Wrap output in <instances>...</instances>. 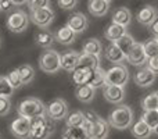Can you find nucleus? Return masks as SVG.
<instances>
[{
  "mask_svg": "<svg viewBox=\"0 0 158 139\" xmlns=\"http://www.w3.org/2000/svg\"><path fill=\"white\" fill-rule=\"evenodd\" d=\"M54 132V123L47 114L39 115L31 120V138L29 139H49Z\"/></svg>",
  "mask_w": 158,
  "mask_h": 139,
  "instance_id": "obj_1",
  "label": "nucleus"
},
{
  "mask_svg": "<svg viewBox=\"0 0 158 139\" xmlns=\"http://www.w3.org/2000/svg\"><path fill=\"white\" fill-rule=\"evenodd\" d=\"M133 113L128 106H118L110 113L108 123L111 127L117 129H126L132 125Z\"/></svg>",
  "mask_w": 158,
  "mask_h": 139,
  "instance_id": "obj_2",
  "label": "nucleus"
},
{
  "mask_svg": "<svg viewBox=\"0 0 158 139\" xmlns=\"http://www.w3.org/2000/svg\"><path fill=\"white\" fill-rule=\"evenodd\" d=\"M17 111L21 117H27L29 120L39 115L46 114V106L43 104V102L39 100L36 98H28L25 100H22L17 107Z\"/></svg>",
  "mask_w": 158,
  "mask_h": 139,
  "instance_id": "obj_3",
  "label": "nucleus"
},
{
  "mask_svg": "<svg viewBox=\"0 0 158 139\" xmlns=\"http://www.w3.org/2000/svg\"><path fill=\"white\" fill-rule=\"evenodd\" d=\"M39 67L46 74H56L61 68V56L56 50H44L39 57Z\"/></svg>",
  "mask_w": 158,
  "mask_h": 139,
  "instance_id": "obj_4",
  "label": "nucleus"
},
{
  "mask_svg": "<svg viewBox=\"0 0 158 139\" xmlns=\"http://www.w3.org/2000/svg\"><path fill=\"white\" fill-rule=\"evenodd\" d=\"M129 79V72L123 64H115L106 71V85H118L123 86Z\"/></svg>",
  "mask_w": 158,
  "mask_h": 139,
  "instance_id": "obj_5",
  "label": "nucleus"
},
{
  "mask_svg": "<svg viewBox=\"0 0 158 139\" xmlns=\"http://www.w3.org/2000/svg\"><path fill=\"white\" fill-rule=\"evenodd\" d=\"M29 24V15H27V13L22 10H17L8 15L7 18V28L14 33H21L28 28Z\"/></svg>",
  "mask_w": 158,
  "mask_h": 139,
  "instance_id": "obj_6",
  "label": "nucleus"
},
{
  "mask_svg": "<svg viewBox=\"0 0 158 139\" xmlns=\"http://www.w3.org/2000/svg\"><path fill=\"white\" fill-rule=\"evenodd\" d=\"M46 114L53 121L56 120H63L68 115V104L64 99H54L46 106Z\"/></svg>",
  "mask_w": 158,
  "mask_h": 139,
  "instance_id": "obj_7",
  "label": "nucleus"
},
{
  "mask_svg": "<svg viewBox=\"0 0 158 139\" xmlns=\"http://www.w3.org/2000/svg\"><path fill=\"white\" fill-rule=\"evenodd\" d=\"M10 131L17 139H29L31 138V120L27 117H21L11 123Z\"/></svg>",
  "mask_w": 158,
  "mask_h": 139,
  "instance_id": "obj_8",
  "label": "nucleus"
},
{
  "mask_svg": "<svg viewBox=\"0 0 158 139\" xmlns=\"http://www.w3.org/2000/svg\"><path fill=\"white\" fill-rule=\"evenodd\" d=\"M29 18L35 25H38V27H40V28H46V27H49L53 22V20H54V11L50 7L33 10V11H31Z\"/></svg>",
  "mask_w": 158,
  "mask_h": 139,
  "instance_id": "obj_9",
  "label": "nucleus"
},
{
  "mask_svg": "<svg viewBox=\"0 0 158 139\" xmlns=\"http://www.w3.org/2000/svg\"><path fill=\"white\" fill-rule=\"evenodd\" d=\"M126 60L129 61L133 66H143V64L147 61V56H146L144 47H143V43H135L133 47L131 49V52L126 56Z\"/></svg>",
  "mask_w": 158,
  "mask_h": 139,
  "instance_id": "obj_10",
  "label": "nucleus"
},
{
  "mask_svg": "<svg viewBox=\"0 0 158 139\" xmlns=\"http://www.w3.org/2000/svg\"><path fill=\"white\" fill-rule=\"evenodd\" d=\"M103 95L110 103H121L125 98V89L123 86H118V85H106Z\"/></svg>",
  "mask_w": 158,
  "mask_h": 139,
  "instance_id": "obj_11",
  "label": "nucleus"
},
{
  "mask_svg": "<svg viewBox=\"0 0 158 139\" xmlns=\"http://www.w3.org/2000/svg\"><path fill=\"white\" fill-rule=\"evenodd\" d=\"M136 18L140 24L143 25H151L158 18V11L154 6H144L140 8L136 14Z\"/></svg>",
  "mask_w": 158,
  "mask_h": 139,
  "instance_id": "obj_12",
  "label": "nucleus"
},
{
  "mask_svg": "<svg viewBox=\"0 0 158 139\" xmlns=\"http://www.w3.org/2000/svg\"><path fill=\"white\" fill-rule=\"evenodd\" d=\"M133 79H135V82H136L139 86L147 88V86H150L154 81H156V74H154L150 68H147V67H143V68L136 71Z\"/></svg>",
  "mask_w": 158,
  "mask_h": 139,
  "instance_id": "obj_13",
  "label": "nucleus"
},
{
  "mask_svg": "<svg viewBox=\"0 0 158 139\" xmlns=\"http://www.w3.org/2000/svg\"><path fill=\"white\" fill-rule=\"evenodd\" d=\"M67 25H68L75 33H82L87 28L89 22H87V18L83 13H74L68 18Z\"/></svg>",
  "mask_w": 158,
  "mask_h": 139,
  "instance_id": "obj_14",
  "label": "nucleus"
},
{
  "mask_svg": "<svg viewBox=\"0 0 158 139\" xmlns=\"http://www.w3.org/2000/svg\"><path fill=\"white\" fill-rule=\"evenodd\" d=\"M79 53L72 50V52H67L61 56V68L72 72L74 70L78 68V63H79Z\"/></svg>",
  "mask_w": 158,
  "mask_h": 139,
  "instance_id": "obj_15",
  "label": "nucleus"
},
{
  "mask_svg": "<svg viewBox=\"0 0 158 139\" xmlns=\"http://www.w3.org/2000/svg\"><path fill=\"white\" fill-rule=\"evenodd\" d=\"M108 123L106 120H103L101 117H98L97 120L93 123L92 128V135L90 139H106L108 137Z\"/></svg>",
  "mask_w": 158,
  "mask_h": 139,
  "instance_id": "obj_16",
  "label": "nucleus"
},
{
  "mask_svg": "<svg viewBox=\"0 0 158 139\" xmlns=\"http://www.w3.org/2000/svg\"><path fill=\"white\" fill-rule=\"evenodd\" d=\"M108 7L110 3L106 0H89L87 4V10L94 17H103L108 13Z\"/></svg>",
  "mask_w": 158,
  "mask_h": 139,
  "instance_id": "obj_17",
  "label": "nucleus"
},
{
  "mask_svg": "<svg viewBox=\"0 0 158 139\" xmlns=\"http://www.w3.org/2000/svg\"><path fill=\"white\" fill-rule=\"evenodd\" d=\"M100 67V59L98 56H93V54H87V53H82L79 56V63H78V68H85V70H96Z\"/></svg>",
  "mask_w": 158,
  "mask_h": 139,
  "instance_id": "obj_18",
  "label": "nucleus"
},
{
  "mask_svg": "<svg viewBox=\"0 0 158 139\" xmlns=\"http://www.w3.org/2000/svg\"><path fill=\"white\" fill-rule=\"evenodd\" d=\"M75 36H77V33H75L74 31L68 27V25H64L63 28H60V29L56 32L54 38H56V41H57L58 43L65 45V46H67V45L74 43Z\"/></svg>",
  "mask_w": 158,
  "mask_h": 139,
  "instance_id": "obj_19",
  "label": "nucleus"
},
{
  "mask_svg": "<svg viewBox=\"0 0 158 139\" xmlns=\"http://www.w3.org/2000/svg\"><path fill=\"white\" fill-rule=\"evenodd\" d=\"M126 33V27H122V25L119 24H114L112 22L111 25H108V27L106 28V32H104V36H106L107 41L110 42H117L118 39L121 38V36H123Z\"/></svg>",
  "mask_w": 158,
  "mask_h": 139,
  "instance_id": "obj_20",
  "label": "nucleus"
},
{
  "mask_svg": "<svg viewBox=\"0 0 158 139\" xmlns=\"http://www.w3.org/2000/svg\"><path fill=\"white\" fill-rule=\"evenodd\" d=\"M75 96L79 102L82 103H90L94 99V88H92L90 85H79L75 89Z\"/></svg>",
  "mask_w": 158,
  "mask_h": 139,
  "instance_id": "obj_21",
  "label": "nucleus"
},
{
  "mask_svg": "<svg viewBox=\"0 0 158 139\" xmlns=\"http://www.w3.org/2000/svg\"><path fill=\"white\" fill-rule=\"evenodd\" d=\"M132 21V14L126 7H119L114 11L112 14V22L114 24H119L122 27H128Z\"/></svg>",
  "mask_w": 158,
  "mask_h": 139,
  "instance_id": "obj_22",
  "label": "nucleus"
},
{
  "mask_svg": "<svg viewBox=\"0 0 158 139\" xmlns=\"http://www.w3.org/2000/svg\"><path fill=\"white\" fill-rule=\"evenodd\" d=\"M106 59L110 61V63L114 64H121V61H123L126 59V56L123 54L119 50V47L115 43H111L110 46L106 47Z\"/></svg>",
  "mask_w": 158,
  "mask_h": 139,
  "instance_id": "obj_23",
  "label": "nucleus"
},
{
  "mask_svg": "<svg viewBox=\"0 0 158 139\" xmlns=\"http://www.w3.org/2000/svg\"><path fill=\"white\" fill-rule=\"evenodd\" d=\"M151 132H153V129H151L150 127H148L147 124L142 120V118H140L139 121H136V123L132 125V134H133V137H136L137 139L150 138Z\"/></svg>",
  "mask_w": 158,
  "mask_h": 139,
  "instance_id": "obj_24",
  "label": "nucleus"
},
{
  "mask_svg": "<svg viewBox=\"0 0 158 139\" xmlns=\"http://www.w3.org/2000/svg\"><path fill=\"white\" fill-rule=\"evenodd\" d=\"M56 41L54 35H53L50 31L47 29H40L36 32L35 35V42L38 46L40 47H44V49H47V47H50L53 45V42Z\"/></svg>",
  "mask_w": 158,
  "mask_h": 139,
  "instance_id": "obj_25",
  "label": "nucleus"
},
{
  "mask_svg": "<svg viewBox=\"0 0 158 139\" xmlns=\"http://www.w3.org/2000/svg\"><path fill=\"white\" fill-rule=\"evenodd\" d=\"M106 71L103 68H96L92 71V75H90V79H89V84L92 88L97 89V88H104L106 86Z\"/></svg>",
  "mask_w": 158,
  "mask_h": 139,
  "instance_id": "obj_26",
  "label": "nucleus"
},
{
  "mask_svg": "<svg viewBox=\"0 0 158 139\" xmlns=\"http://www.w3.org/2000/svg\"><path fill=\"white\" fill-rule=\"evenodd\" d=\"M17 70L19 72V78L22 81V85H28L33 81V78H35V70H33V67L31 64H22Z\"/></svg>",
  "mask_w": 158,
  "mask_h": 139,
  "instance_id": "obj_27",
  "label": "nucleus"
},
{
  "mask_svg": "<svg viewBox=\"0 0 158 139\" xmlns=\"http://www.w3.org/2000/svg\"><path fill=\"white\" fill-rule=\"evenodd\" d=\"M90 75H92V71L90 70L77 68L72 71V81L77 84V86H79V85H86V84H89Z\"/></svg>",
  "mask_w": 158,
  "mask_h": 139,
  "instance_id": "obj_28",
  "label": "nucleus"
},
{
  "mask_svg": "<svg viewBox=\"0 0 158 139\" xmlns=\"http://www.w3.org/2000/svg\"><path fill=\"white\" fill-rule=\"evenodd\" d=\"M114 43L117 45L118 47H119V50L123 53V54L128 56V53L131 52V49L133 47V45L136 43V42H135V39L132 38L129 33H125V35L121 36V38L118 39L117 42H114Z\"/></svg>",
  "mask_w": 158,
  "mask_h": 139,
  "instance_id": "obj_29",
  "label": "nucleus"
},
{
  "mask_svg": "<svg viewBox=\"0 0 158 139\" xmlns=\"http://www.w3.org/2000/svg\"><path fill=\"white\" fill-rule=\"evenodd\" d=\"M101 50H103V46H101L100 41L92 38L89 41H86L83 43V53H87V54H93V56H100Z\"/></svg>",
  "mask_w": 158,
  "mask_h": 139,
  "instance_id": "obj_30",
  "label": "nucleus"
},
{
  "mask_svg": "<svg viewBox=\"0 0 158 139\" xmlns=\"http://www.w3.org/2000/svg\"><path fill=\"white\" fill-rule=\"evenodd\" d=\"M63 139H87V135L82 127H67L63 132Z\"/></svg>",
  "mask_w": 158,
  "mask_h": 139,
  "instance_id": "obj_31",
  "label": "nucleus"
},
{
  "mask_svg": "<svg viewBox=\"0 0 158 139\" xmlns=\"http://www.w3.org/2000/svg\"><path fill=\"white\" fill-rule=\"evenodd\" d=\"M142 107L144 111H148V110H158V93L153 92L146 96L142 102Z\"/></svg>",
  "mask_w": 158,
  "mask_h": 139,
  "instance_id": "obj_32",
  "label": "nucleus"
},
{
  "mask_svg": "<svg viewBox=\"0 0 158 139\" xmlns=\"http://www.w3.org/2000/svg\"><path fill=\"white\" fill-rule=\"evenodd\" d=\"M143 47H144V52L147 59H151L154 56H158V39L153 38V39H148L143 43Z\"/></svg>",
  "mask_w": 158,
  "mask_h": 139,
  "instance_id": "obj_33",
  "label": "nucleus"
},
{
  "mask_svg": "<svg viewBox=\"0 0 158 139\" xmlns=\"http://www.w3.org/2000/svg\"><path fill=\"white\" fill-rule=\"evenodd\" d=\"M83 121V111H74L69 115H67V127H82Z\"/></svg>",
  "mask_w": 158,
  "mask_h": 139,
  "instance_id": "obj_34",
  "label": "nucleus"
},
{
  "mask_svg": "<svg viewBox=\"0 0 158 139\" xmlns=\"http://www.w3.org/2000/svg\"><path fill=\"white\" fill-rule=\"evenodd\" d=\"M14 88L10 85L7 78L0 75V98H11L14 93Z\"/></svg>",
  "mask_w": 158,
  "mask_h": 139,
  "instance_id": "obj_35",
  "label": "nucleus"
},
{
  "mask_svg": "<svg viewBox=\"0 0 158 139\" xmlns=\"http://www.w3.org/2000/svg\"><path fill=\"white\" fill-rule=\"evenodd\" d=\"M142 120L144 121L151 129H154L158 124V110H148V111H144Z\"/></svg>",
  "mask_w": 158,
  "mask_h": 139,
  "instance_id": "obj_36",
  "label": "nucleus"
},
{
  "mask_svg": "<svg viewBox=\"0 0 158 139\" xmlns=\"http://www.w3.org/2000/svg\"><path fill=\"white\" fill-rule=\"evenodd\" d=\"M6 78H7V81L10 82V85L14 88V89H18V88L22 86V81H21V78H19V72L17 68L11 70L10 72L6 75Z\"/></svg>",
  "mask_w": 158,
  "mask_h": 139,
  "instance_id": "obj_37",
  "label": "nucleus"
},
{
  "mask_svg": "<svg viewBox=\"0 0 158 139\" xmlns=\"http://www.w3.org/2000/svg\"><path fill=\"white\" fill-rule=\"evenodd\" d=\"M29 10H39V8H46L50 6V0H28Z\"/></svg>",
  "mask_w": 158,
  "mask_h": 139,
  "instance_id": "obj_38",
  "label": "nucleus"
},
{
  "mask_svg": "<svg viewBox=\"0 0 158 139\" xmlns=\"http://www.w3.org/2000/svg\"><path fill=\"white\" fill-rule=\"evenodd\" d=\"M11 110V102L10 98H0V117L7 115Z\"/></svg>",
  "mask_w": 158,
  "mask_h": 139,
  "instance_id": "obj_39",
  "label": "nucleus"
},
{
  "mask_svg": "<svg viewBox=\"0 0 158 139\" xmlns=\"http://www.w3.org/2000/svg\"><path fill=\"white\" fill-rule=\"evenodd\" d=\"M78 0H58V6L63 10H72L77 6Z\"/></svg>",
  "mask_w": 158,
  "mask_h": 139,
  "instance_id": "obj_40",
  "label": "nucleus"
},
{
  "mask_svg": "<svg viewBox=\"0 0 158 139\" xmlns=\"http://www.w3.org/2000/svg\"><path fill=\"white\" fill-rule=\"evenodd\" d=\"M147 68H150L154 74H158V56H154L151 59H147Z\"/></svg>",
  "mask_w": 158,
  "mask_h": 139,
  "instance_id": "obj_41",
  "label": "nucleus"
},
{
  "mask_svg": "<svg viewBox=\"0 0 158 139\" xmlns=\"http://www.w3.org/2000/svg\"><path fill=\"white\" fill-rule=\"evenodd\" d=\"M14 8V4L11 0H0V10L7 13V11H11Z\"/></svg>",
  "mask_w": 158,
  "mask_h": 139,
  "instance_id": "obj_42",
  "label": "nucleus"
},
{
  "mask_svg": "<svg viewBox=\"0 0 158 139\" xmlns=\"http://www.w3.org/2000/svg\"><path fill=\"white\" fill-rule=\"evenodd\" d=\"M150 28H151V32H153L154 35H156V38H157V36H158V18L150 25Z\"/></svg>",
  "mask_w": 158,
  "mask_h": 139,
  "instance_id": "obj_43",
  "label": "nucleus"
},
{
  "mask_svg": "<svg viewBox=\"0 0 158 139\" xmlns=\"http://www.w3.org/2000/svg\"><path fill=\"white\" fill-rule=\"evenodd\" d=\"M14 6H24L28 3V0H11Z\"/></svg>",
  "mask_w": 158,
  "mask_h": 139,
  "instance_id": "obj_44",
  "label": "nucleus"
},
{
  "mask_svg": "<svg viewBox=\"0 0 158 139\" xmlns=\"http://www.w3.org/2000/svg\"><path fill=\"white\" fill-rule=\"evenodd\" d=\"M153 131H154V132H156V134L158 135V124H157V127H156V128H154V129H153Z\"/></svg>",
  "mask_w": 158,
  "mask_h": 139,
  "instance_id": "obj_45",
  "label": "nucleus"
},
{
  "mask_svg": "<svg viewBox=\"0 0 158 139\" xmlns=\"http://www.w3.org/2000/svg\"><path fill=\"white\" fill-rule=\"evenodd\" d=\"M106 2H108V3H110V2H111V0H106Z\"/></svg>",
  "mask_w": 158,
  "mask_h": 139,
  "instance_id": "obj_46",
  "label": "nucleus"
},
{
  "mask_svg": "<svg viewBox=\"0 0 158 139\" xmlns=\"http://www.w3.org/2000/svg\"><path fill=\"white\" fill-rule=\"evenodd\" d=\"M0 139H2V135H0Z\"/></svg>",
  "mask_w": 158,
  "mask_h": 139,
  "instance_id": "obj_47",
  "label": "nucleus"
},
{
  "mask_svg": "<svg viewBox=\"0 0 158 139\" xmlns=\"http://www.w3.org/2000/svg\"><path fill=\"white\" fill-rule=\"evenodd\" d=\"M157 39H158V36H157Z\"/></svg>",
  "mask_w": 158,
  "mask_h": 139,
  "instance_id": "obj_48",
  "label": "nucleus"
},
{
  "mask_svg": "<svg viewBox=\"0 0 158 139\" xmlns=\"http://www.w3.org/2000/svg\"><path fill=\"white\" fill-rule=\"evenodd\" d=\"M0 11H2V10H0Z\"/></svg>",
  "mask_w": 158,
  "mask_h": 139,
  "instance_id": "obj_49",
  "label": "nucleus"
},
{
  "mask_svg": "<svg viewBox=\"0 0 158 139\" xmlns=\"http://www.w3.org/2000/svg\"><path fill=\"white\" fill-rule=\"evenodd\" d=\"M157 93H158V92H157Z\"/></svg>",
  "mask_w": 158,
  "mask_h": 139,
  "instance_id": "obj_50",
  "label": "nucleus"
}]
</instances>
